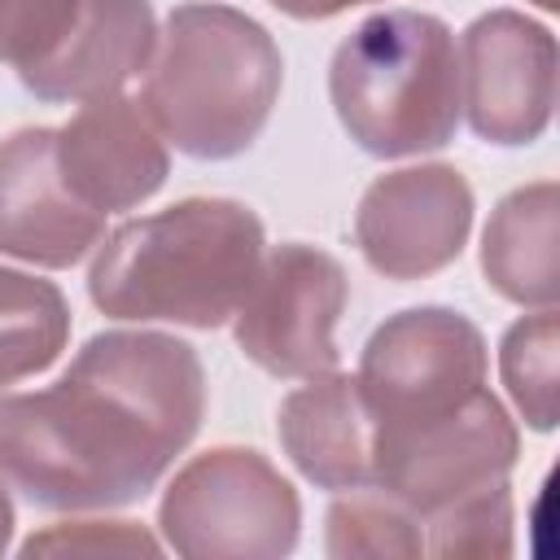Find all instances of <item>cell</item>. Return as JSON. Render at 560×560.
Here are the masks:
<instances>
[{"label": "cell", "instance_id": "1", "mask_svg": "<svg viewBox=\"0 0 560 560\" xmlns=\"http://www.w3.org/2000/svg\"><path fill=\"white\" fill-rule=\"evenodd\" d=\"M206 416V372L188 341L105 328L31 394H0V472L35 508L96 512L144 499Z\"/></svg>", "mask_w": 560, "mask_h": 560}, {"label": "cell", "instance_id": "2", "mask_svg": "<svg viewBox=\"0 0 560 560\" xmlns=\"http://www.w3.org/2000/svg\"><path fill=\"white\" fill-rule=\"evenodd\" d=\"M267 249L262 219L232 197H184L101 236L88 298L127 324L219 328L236 315Z\"/></svg>", "mask_w": 560, "mask_h": 560}, {"label": "cell", "instance_id": "3", "mask_svg": "<svg viewBox=\"0 0 560 560\" xmlns=\"http://www.w3.org/2000/svg\"><path fill=\"white\" fill-rule=\"evenodd\" d=\"M144 70L140 101L162 140L201 162L245 153L262 136L284 79L271 31L214 0L175 4Z\"/></svg>", "mask_w": 560, "mask_h": 560}, {"label": "cell", "instance_id": "4", "mask_svg": "<svg viewBox=\"0 0 560 560\" xmlns=\"http://www.w3.org/2000/svg\"><path fill=\"white\" fill-rule=\"evenodd\" d=\"M328 96L346 136L372 158L433 153L459 131V48L438 13L385 9L332 52Z\"/></svg>", "mask_w": 560, "mask_h": 560}, {"label": "cell", "instance_id": "5", "mask_svg": "<svg viewBox=\"0 0 560 560\" xmlns=\"http://www.w3.org/2000/svg\"><path fill=\"white\" fill-rule=\"evenodd\" d=\"M158 529L184 560H280L298 547L302 499L267 455L210 446L171 477Z\"/></svg>", "mask_w": 560, "mask_h": 560}, {"label": "cell", "instance_id": "6", "mask_svg": "<svg viewBox=\"0 0 560 560\" xmlns=\"http://www.w3.org/2000/svg\"><path fill=\"white\" fill-rule=\"evenodd\" d=\"M516 455L521 433L490 389H477L468 402L429 420L372 424V486L394 494L420 521L508 481Z\"/></svg>", "mask_w": 560, "mask_h": 560}, {"label": "cell", "instance_id": "7", "mask_svg": "<svg viewBox=\"0 0 560 560\" xmlns=\"http://www.w3.org/2000/svg\"><path fill=\"white\" fill-rule=\"evenodd\" d=\"M490 350L481 328L451 306L389 315L359 354V389L372 424L429 420L486 389Z\"/></svg>", "mask_w": 560, "mask_h": 560}, {"label": "cell", "instance_id": "8", "mask_svg": "<svg viewBox=\"0 0 560 560\" xmlns=\"http://www.w3.org/2000/svg\"><path fill=\"white\" fill-rule=\"evenodd\" d=\"M350 302L346 267L319 245H276L262 249V262L236 306V346L249 363L271 376H319L332 372L337 319Z\"/></svg>", "mask_w": 560, "mask_h": 560}, {"label": "cell", "instance_id": "9", "mask_svg": "<svg viewBox=\"0 0 560 560\" xmlns=\"http://www.w3.org/2000/svg\"><path fill=\"white\" fill-rule=\"evenodd\" d=\"M459 101L486 144H534L556 109V35L521 9H490L459 39Z\"/></svg>", "mask_w": 560, "mask_h": 560}, {"label": "cell", "instance_id": "10", "mask_svg": "<svg viewBox=\"0 0 560 560\" xmlns=\"http://www.w3.org/2000/svg\"><path fill=\"white\" fill-rule=\"evenodd\" d=\"M472 188L446 162L376 175L354 210V245L385 280H424L451 267L472 232Z\"/></svg>", "mask_w": 560, "mask_h": 560}, {"label": "cell", "instance_id": "11", "mask_svg": "<svg viewBox=\"0 0 560 560\" xmlns=\"http://www.w3.org/2000/svg\"><path fill=\"white\" fill-rule=\"evenodd\" d=\"M105 236L57 171V127H22L0 140V254L66 271Z\"/></svg>", "mask_w": 560, "mask_h": 560}, {"label": "cell", "instance_id": "12", "mask_svg": "<svg viewBox=\"0 0 560 560\" xmlns=\"http://www.w3.org/2000/svg\"><path fill=\"white\" fill-rule=\"evenodd\" d=\"M57 171L88 210L118 214L166 184L171 153L144 101L109 92L83 101L79 114L57 127Z\"/></svg>", "mask_w": 560, "mask_h": 560}, {"label": "cell", "instance_id": "13", "mask_svg": "<svg viewBox=\"0 0 560 560\" xmlns=\"http://www.w3.org/2000/svg\"><path fill=\"white\" fill-rule=\"evenodd\" d=\"M158 48V18L149 0H79L61 35L18 70L22 88L48 105H83L122 92Z\"/></svg>", "mask_w": 560, "mask_h": 560}, {"label": "cell", "instance_id": "14", "mask_svg": "<svg viewBox=\"0 0 560 560\" xmlns=\"http://www.w3.org/2000/svg\"><path fill=\"white\" fill-rule=\"evenodd\" d=\"M276 433L293 468L319 490L372 486V416L363 389L346 372L306 376L276 411Z\"/></svg>", "mask_w": 560, "mask_h": 560}, {"label": "cell", "instance_id": "15", "mask_svg": "<svg viewBox=\"0 0 560 560\" xmlns=\"http://www.w3.org/2000/svg\"><path fill=\"white\" fill-rule=\"evenodd\" d=\"M486 284L516 306H556L560 298V188L538 179L512 188L481 232Z\"/></svg>", "mask_w": 560, "mask_h": 560}, {"label": "cell", "instance_id": "16", "mask_svg": "<svg viewBox=\"0 0 560 560\" xmlns=\"http://www.w3.org/2000/svg\"><path fill=\"white\" fill-rule=\"evenodd\" d=\"M66 293L18 267H0V385L48 372L70 346Z\"/></svg>", "mask_w": 560, "mask_h": 560}, {"label": "cell", "instance_id": "17", "mask_svg": "<svg viewBox=\"0 0 560 560\" xmlns=\"http://www.w3.org/2000/svg\"><path fill=\"white\" fill-rule=\"evenodd\" d=\"M556 354H560L556 306H538L534 315H521L499 341V376H503L516 411L525 416V424L538 433H551L560 420Z\"/></svg>", "mask_w": 560, "mask_h": 560}, {"label": "cell", "instance_id": "18", "mask_svg": "<svg viewBox=\"0 0 560 560\" xmlns=\"http://www.w3.org/2000/svg\"><path fill=\"white\" fill-rule=\"evenodd\" d=\"M324 551L332 560L350 556H424V525L411 508H402L394 494L376 486H354L346 499H337L324 516Z\"/></svg>", "mask_w": 560, "mask_h": 560}, {"label": "cell", "instance_id": "19", "mask_svg": "<svg viewBox=\"0 0 560 560\" xmlns=\"http://www.w3.org/2000/svg\"><path fill=\"white\" fill-rule=\"evenodd\" d=\"M512 486H486L424 516V556H512Z\"/></svg>", "mask_w": 560, "mask_h": 560}, {"label": "cell", "instance_id": "20", "mask_svg": "<svg viewBox=\"0 0 560 560\" xmlns=\"http://www.w3.org/2000/svg\"><path fill=\"white\" fill-rule=\"evenodd\" d=\"M79 0H0V61L22 70L70 22Z\"/></svg>", "mask_w": 560, "mask_h": 560}, {"label": "cell", "instance_id": "21", "mask_svg": "<svg viewBox=\"0 0 560 560\" xmlns=\"http://www.w3.org/2000/svg\"><path fill=\"white\" fill-rule=\"evenodd\" d=\"M35 551H162V542L136 521H61L22 542V556Z\"/></svg>", "mask_w": 560, "mask_h": 560}, {"label": "cell", "instance_id": "22", "mask_svg": "<svg viewBox=\"0 0 560 560\" xmlns=\"http://www.w3.org/2000/svg\"><path fill=\"white\" fill-rule=\"evenodd\" d=\"M267 4H276L280 13H289L298 22H324V18H337L354 4H376V0H267Z\"/></svg>", "mask_w": 560, "mask_h": 560}, {"label": "cell", "instance_id": "23", "mask_svg": "<svg viewBox=\"0 0 560 560\" xmlns=\"http://www.w3.org/2000/svg\"><path fill=\"white\" fill-rule=\"evenodd\" d=\"M9 542H13V499H9L4 472H0V556L9 551Z\"/></svg>", "mask_w": 560, "mask_h": 560}, {"label": "cell", "instance_id": "24", "mask_svg": "<svg viewBox=\"0 0 560 560\" xmlns=\"http://www.w3.org/2000/svg\"><path fill=\"white\" fill-rule=\"evenodd\" d=\"M534 4H538V9H547V13L556 9V0H534Z\"/></svg>", "mask_w": 560, "mask_h": 560}]
</instances>
